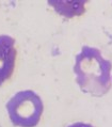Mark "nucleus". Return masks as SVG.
I'll return each instance as SVG.
<instances>
[{
	"instance_id": "obj_1",
	"label": "nucleus",
	"mask_w": 112,
	"mask_h": 127,
	"mask_svg": "<svg viewBox=\"0 0 112 127\" xmlns=\"http://www.w3.org/2000/svg\"><path fill=\"white\" fill-rule=\"evenodd\" d=\"M112 63L105 59L99 49L83 46L76 56L74 73L76 82L84 93L103 96L110 90Z\"/></svg>"
},
{
	"instance_id": "obj_2",
	"label": "nucleus",
	"mask_w": 112,
	"mask_h": 127,
	"mask_svg": "<svg viewBox=\"0 0 112 127\" xmlns=\"http://www.w3.org/2000/svg\"><path fill=\"white\" fill-rule=\"evenodd\" d=\"M10 120L17 127H35L44 111L42 98L31 90L17 92L6 103Z\"/></svg>"
},
{
	"instance_id": "obj_4",
	"label": "nucleus",
	"mask_w": 112,
	"mask_h": 127,
	"mask_svg": "<svg viewBox=\"0 0 112 127\" xmlns=\"http://www.w3.org/2000/svg\"><path fill=\"white\" fill-rule=\"evenodd\" d=\"M67 127H94L93 125L87 124V123H82V122H77V123H73V124L68 125Z\"/></svg>"
},
{
	"instance_id": "obj_3",
	"label": "nucleus",
	"mask_w": 112,
	"mask_h": 127,
	"mask_svg": "<svg viewBox=\"0 0 112 127\" xmlns=\"http://www.w3.org/2000/svg\"><path fill=\"white\" fill-rule=\"evenodd\" d=\"M16 56L15 40L10 35H0V86L13 75Z\"/></svg>"
}]
</instances>
